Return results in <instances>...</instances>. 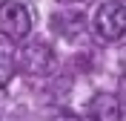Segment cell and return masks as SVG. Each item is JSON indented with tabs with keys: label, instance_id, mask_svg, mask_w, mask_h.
<instances>
[{
	"label": "cell",
	"instance_id": "6",
	"mask_svg": "<svg viewBox=\"0 0 126 121\" xmlns=\"http://www.w3.org/2000/svg\"><path fill=\"white\" fill-rule=\"evenodd\" d=\"M55 121H80V118H78V115H72V113H60Z\"/></svg>",
	"mask_w": 126,
	"mask_h": 121
},
{
	"label": "cell",
	"instance_id": "3",
	"mask_svg": "<svg viewBox=\"0 0 126 121\" xmlns=\"http://www.w3.org/2000/svg\"><path fill=\"white\" fill-rule=\"evenodd\" d=\"M17 64H20V69L26 75H49L55 69V52L43 40H32V43H26L20 49Z\"/></svg>",
	"mask_w": 126,
	"mask_h": 121
},
{
	"label": "cell",
	"instance_id": "5",
	"mask_svg": "<svg viewBox=\"0 0 126 121\" xmlns=\"http://www.w3.org/2000/svg\"><path fill=\"white\" fill-rule=\"evenodd\" d=\"M15 78V61L6 55V52H0V89H6Z\"/></svg>",
	"mask_w": 126,
	"mask_h": 121
},
{
	"label": "cell",
	"instance_id": "4",
	"mask_svg": "<svg viewBox=\"0 0 126 121\" xmlns=\"http://www.w3.org/2000/svg\"><path fill=\"white\" fill-rule=\"evenodd\" d=\"M92 121H123V101L115 92H97L89 101Z\"/></svg>",
	"mask_w": 126,
	"mask_h": 121
},
{
	"label": "cell",
	"instance_id": "1",
	"mask_svg": "<svg viewBox=\"0 0 126 121\" xmlns=\"http://www.w3.org/2000/svg\"><path fill=\"white\" fill-rule=\"evenodd\" d=\"M32 9L26 3H17V0H6L0 6V35L9 40H23L32 32Z\"/></svg>",
	"mask_w": 126,
	"mask_h": 121
},
{
	"label": "cell",
	"instance_id": "2",
	"mask_svg": "<svg viewBox=\"0 0 126 121\" xmlns=\"http://www.w3.org/2000/svg\"><path fill=\"white\" fill-rule=\"evenodd\" d=\"M94 29L106 40H120L126 35V6L123 0H106L97 15H94Z\"/></svg>",
	"mask_w": 126,
	"mask_h": 121
}]
</instances>
